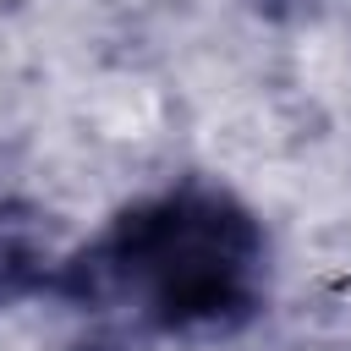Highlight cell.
Listing matches in <instances>:
<instances>
[{
  "instance_id": "1",
  "label": "cell",
  "mask_w": 351,
  "mask_h": 351,
  "mask_svg": "<svg viewBox=\"0 0 351 351\" xmlns=\"http://www.w3.org/2000/svg\"><path fill=\"white\" fill-rule=\"evenodd\" d=\"M55 296L82 313H121L154 335L225 340L269 302V236L230 186L186 176L71 247Z\"/></svg>"
},
{
  "instance_id": "2",
  "label": "cell",
  "mask_w": 351,
  "mask_h": 351,
  "mask_svg": "<svg viewBox=\"0 0 351 351\" xmlns=\"http://www.w3.org/2000/svg\"><path fill=\"white\" fill-rule=\"evenodd\" d=\"M60 269V219L33 197H0V313L33 296H55Z\"/></svg>"
}]
</instances>
